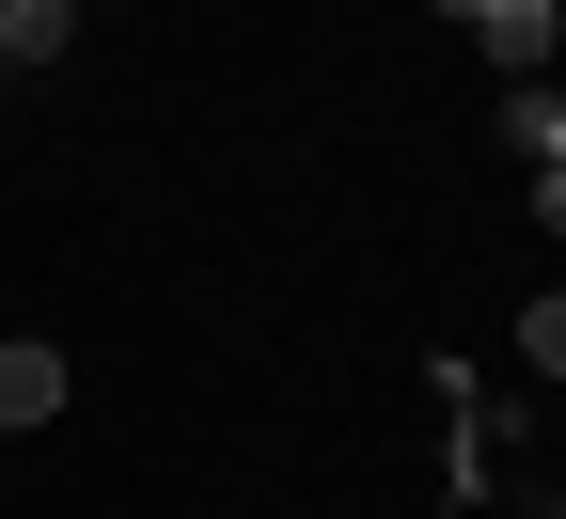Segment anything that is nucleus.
<instances>
[{"instance_id": "f257e3e1", "label": "nucleus", "mask_w": 566, "mask_h": 519, "mask_svg": "<svg viewBox=\"0 0 566 519\" xmlns=\"http://www.w3.org/2000/svg\"><path fill=\"white\" fill-rule=\"evenodd\" d=\"M472 48L504 63V95H520V80H551V48H566V17H551V0H488V17H472Z\"/></svg>"}, {"instance_id": "f03ea898", "label": "nucleus", "mask_w": 566, "mask_h": 519, "mask_svg": "<svg viewBox=\"0 0 566 519\" xmlns=\"http://www.w3.org/2000/svg\"><path fill=\"white\" fill-rule=\"evenodd\" d=\"M48 409H63V346L17 331V346H0V425H48Z\"/></svg>"}, {"instance_id": "7ed1b4c3", "label": "nucleus", "mask_w": 566, "mask_h": 519, "mask_svg": "<svg viewBox=\"0 0 566 519\" xmlns=\"http://www.w3.org/2000/svg\"><path fill=\"white\" fill-rule=\"evenodd\" d=\"M63 32H80V0H0V63H17V80H32Z\"/></svg>"}, {"instance_id": "20e7f679", "label": "nucleus", "mask_w": 566, "mask_h": 519, "mask_svg": "<svg viewBox=\"0 0 566 519\" xmlns=\"http://www.w3.org/2000/svg\"><path fill=\"white\" fill-rule=\"evenodd\" d=\"M504 142H520V158H535V174L566 158V111H551V80H520V95H504Z\"/></svg>"}, {"instance_id": "39448f33", "label": "nucleus", "mask_w": 566, "mask_h": 519, "mask_svg": "<svg viewBox=\"0 0 566 519\" xmlns=\"http://www.w3.org/2000/svg\"><path fill=\"white\" fill-rule=\"evenodd\" d=\"M520 346H535V378H566V283H551V300H520Z\"/></svg>"}, {"instance_id": "423d86ee", "label": "nucleus", "mask_w": 566, "mask_h": 519, "mask_svg": "<svg viewBox=\"0 0 566 519\" xmlns=\"http://www.w3.org/2000/svg\"><path fill=\"white\" fill-rule=\"evenodd\" d=\"M535 220H551V237H566V158H551V174H535Z\"/></svg>"}, {"instance_id": "0eeeda50", "label": "nucleus", "mask_w": 566, "mask_h": 519, "mask_svg": "<svg viewBox=\"0 0 566 519\" xmlns=\"http://www.w3.org/2000/svg\"><path fill=\"white\" fill-rule=\"evenodd\" d=\"M441 17H488V0H441Z\"/></svg>"}, {"instance_id": "6e6552de", "label": "nucleus", "mask_w": 566, "mask_h": 519, "mask_svg": "<svg viewBox=\"0 0 566 519\" xmlns=\"http://www.w3.org/2000/svg\"><path fill=\"white\" fill-rule=\"evenodd\" d=\"M0 95H17V63H0Z\"/></svg>"}, {"instance_id": "1a4fd4ad", "label": "nucleus", "mask_w": 566, "mask_h": 519, "mask_svg": "<svg viewBox=\"0 0 566 519\" xmlns=\"http://www.w3.org/2000/svg\"><path fill=\"white\" fill-rule=\"evenodd\" d=\"M551 111H566V80H551Z\"/></svg>"}, {"instance_id": "9d476101", "label": "nucleus", "mask_w": 566, "mask_h": 519, "mask_svg": "<svg viewBox=\"0 0 566 519\" xmlns=\"http://www.w3.org/2000/svg\"><path fill=\"white\" fill-rule=\"evenodd\" d=\"M551 17H566V0H551Z\"/></svg>"}]
</instances>
